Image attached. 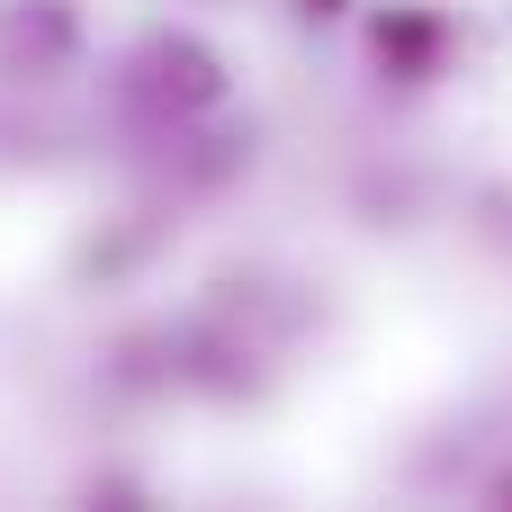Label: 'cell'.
<instances>
[{
  "label": "cell",
  "instance_id": "2",
  "mask_svg": "<svg viewBox=\"0 0 512 512\" xmlns=\"http://www.w3.org/2000/svg\"><path fill=\"white\" fill-rule=\"evenodd\" d=\"M144 72H153V90H162L171 108H198V99H216V54H207V45H189V36H162V45H144Z\"/></svg>",
  "mask_w": 512,
  "mask_h": 512
},
{
  "label": "cell",
  "instance_id": "1",
  "mask_svg": "<svg viewBox=\"0 0 512 512\" xmlns=\"http://www.w3.org/2000/svg\"><path fill=\"white\" fill-rule=\"evenodd\" d=\"M63 54H72V18H63V0H27V9L0 18V63H9V72L45 81V72H63Z\"/></svg>",
  "mask_w": 512,
  "mask_h": 512
}]
</instances>
